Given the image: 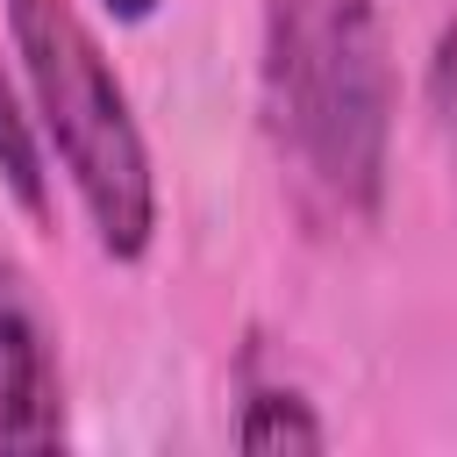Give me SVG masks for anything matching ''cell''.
Returning a JSON list of instances; mask_svg holds the SVG:
<instances>
[{
  "instance_id": "1",
  "label": "cell",
  "mask_w": 457,
  "mask_h": 457,
  "mask_svg": "<svg viewBox=\"0 0 457 457\" xmlns=\"http://www.w3.org/2000/svg\"><path fill=\"white\" fill-rule=\"evenodd\" d=\"M400 71L378 0L257 7V129L314 236H364L386 207Z\"/></svg>"
},
{
  "instance_id": "2",
  "label": "cell",
  "mask_w": 457,
  "mask_h": 457,
  "mask_svg": "<svg viewBox=\"0 0 457 457\" xmlns=\"http://www.w3.org/2000/svg\"><path fill=\"white\" fill-rule=\"evenodd\" d=\"M7 50L43 157L64 171L100 257L143 264L157 243V164L114 57L71 0H7Z\"/></svg>"
},
{
  "instance_id": "3",
  "label": "cell",
  "mask_w": 457,
  "mask_h": 457,
  "mask_svg": "<svg viewBox=\"0 0 457 457\" xmlns=\"http://www.w3.org/2000/svg\"><path fill=\"white\" fill-rule=\"evenodd\" d=\"M71 400H64V350L36 278L0 250V450H64Z\"/></svg>"
},
{
  "instance_id": "4",
  "label": "cell",
  "mask_w": 457,
  "mask_h": 457,
  "mask_svg": "<svg viewBox=\"0 0 457 457\" xmlns=\"http://www.w3.org/2000/svg\"><path fill=\"white\" fill-rule=\"evenodd\" d=\"M236 443L243 450H328V421L314 414V400L293 378L257 371V357H250L243 393H236Z\"/></svg>"
},
{
  "instance_id": "5",
  "label": "cell",
  "mask_w": 457,
  "mask_h": 457,
  "mask_svg": "<svg viewBox=\"0 0 457 457\" xmlns=\"http://www.w3.org/2000/svg\"><path fill=\"white\" fill-rule=\"evenodd\" d=\"M0 193L29 214V221H50V157H43V136L29 121V100L0 57Z\"/></svg>"
},
{
  "instance_id": "6",
  "label": "cell",
  "mask_w": 457,
  "mask_h": 457,
  "mask_svg": "<svg viewBox=\"0 0 457 457\" xmlns=\"http://www.w3.org/2000/svg\"><path fill=\"white\" fill-rule=\"evenodd\" d=\"M421 100H428V129L457 171V14H443L436 43H428V64H421Z\"/></svg>"
},
{
  "instance_id": "7",
  "label": "cell",
  "mask_w": 457,
  "mask_h": 457,
  "mask_svg": "<svg viewBox=\"0 0 457 457\" xmlns=\"http://www.w3.org/2000/svg\"><path fill=\"white\" fill-rule=\"evenodd\" d=\"M100 14H107V21H121V29H136V21H150V14H157V0H100Z\"/></svg>"
}]
</instances>
